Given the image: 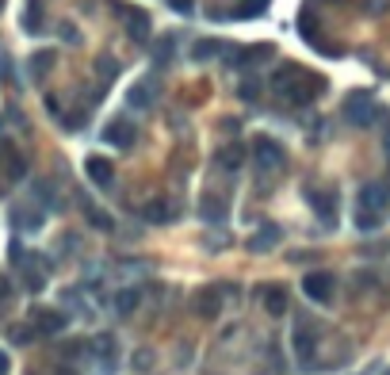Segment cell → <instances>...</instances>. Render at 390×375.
<instances>
[{
  "label": "cell",
  "mask_w": 390,
  "mask_h": 375,
  "mask_svg": "<svg viewBox=\"0 0 390 375\" xmlns=\"http://www.w3.org/2000/svg\"><path fill=\"white\" fill-rule=\"evenodd\" d=\"M306 200L314 203V211L322 215V222L333 226V215H337V200H333V195H325V192H314V188L306 192Z\"/></svg>",
  "instance_id": "obj_15"
},
{
  "label": "cell",
  "mask_w": 390,
  "mask_h": 375,
  "mask_svg": "<svg viewBox=\"0 0 390 375\" xmlns=\"http://www.w3.org/2000/svg\"><path fill=\"white\" fill-rule=\"evenodd\" d=\"M275 242H280V226H260V230L249 238V249L253 253H268Z\"/></svg>",
  "instance_id": "obj_14"
},
{
  "label": "cell",
  "mask_w": 390,
  "mask_h": 375,
  "mask_svg": "<svg viewBox=\"0 0 390 375\" xmlns=\"http://www.w3.org/2000/svg\"><path fill=\"white\" fill-rule=\"evenodd\" d=\"M168 8H173V12H180V16H188V12L195 8V4H191V0H168Z\"/></svg>",
  "instance_id": "obj_30"
},
{
  "label": "cell",
  "mask_w": 390,
  "mask_h": 375,
  "mask_svg": "<svg viewBox=\"0 0 390 375\" xmlns=\"http://www.w3.org/2000/svg\"><path fill=\"white\" fill-rule=\"evenodd\" d=\"M195 310H199L203 318H215L218 310H222V302H218V287H211V291H199V295H195Z\"/></svg>",
  "instance_id": "obj_17"
},
{
  "label": "cell",
  "mask_w": 390,
  "mask_h": 375,
  "mask_svg": "<svg viewBox=\"0 0 390 375\" xmlns=\"http://www.w3.org/2000/svg\"><path fill=\"white\" fill-rule=\"evenodd\" d=\"M100 77H104V81H111V77H119V66H115V61H111V58H104V61H100Z\"/></svg>",
  "instance_id": "obj_29"
},
{
  "label": "cell",
  "mask_w": 390,
  "mask_h": 375,
  "mask_svg": "<svg viewBox=\"0 0 390 375\" xmlns=\"http://www.w3.org/2000/svg\"><path fill=\"white\" fill-rule=\"evenodd\" d=\"M291 349H295L299 367H314V356H318V329H314V322H299V325H295V334H291Z\"/></svg>",
  "instance_id": "obj_3"
},
{
  "label": "cell",
  "mask_w": 390,
  "mask_h": 375,
  "mask_svg": "<svg viewBox=\"0 0 390 375\" xmlns=\"http://www.w3.org/2000/svg\"><path fill=\"white\" fill-rule=\"evenodd\" d=\"M4 169H8V180H19V176L27 173V161L19 157L16 150H8V157H4Z\"/></svg>",
  "instance_id": "obj_24"
},
{
  "label": "cell",
  "mask_w": 390,
  "mask_h": 375,
  "mask_svg": "<svg viewBox=\"0 0 390 375\" xmlns=\"http://www.w3.org/2000/svg\"><path fill=\"white\" fill-rule=\"evenodd\" d=\"M379 226H382V211L356 207V230H379Z\"/></svg>",
  "instance_id": "obj_20"
},
{
  "label": "cell",
  "mask_w": 390,
  "mask_h": 375,
  "mask_svg": "<svg viewBox=\"0 0 390 375\" xmlns=\"http://www.w3.org/2000/svg\"><path fill=\"white\" fill-rule=\"evenodd\" d=\"M150 360H153L150 352H138V356H134V367H150Z\"/></svg>",
  "instance_id": "obj_32"
},
{
  "label": "cell",
  "mask_w": 390,
  "mask_h": 375,
  "mask_svg": "<svg viewBox=\"0 0 390 375\" xmlns=\"http://www.w3.org/2000/svg\"><path fill=\"white\" fill-rule=\"evenodd\" d=\"M382 375H390V372H382Z\"/></svg>",
  "instance_id": "obj_34"
},
{
  "label": "cell",
  "mask_w": 390,
  "mask_h": 375,
  "mask_svg": "<svg viewBox=\"0 0 390 375\" xmlns=\"http://www.w3.org/2000/svg\"><path fill=\"white\" fill-rule=\"evenodd\" d=\"M272 88L280 92L283 100H314L318 92L325 88V81L306 73V69H299V66H283L272 73Z\"/></svg>",
  "instance_id": "obj_1"
},
{
  "label": "cell",
  "mask_w": 390,
  "mask_h": 375,
  "mask_svg": "<svg viewBox=\"0 0 390 375\" xmlns=\"http://www.w3.org/2000/svg\"><path fill=\"white\" fill-rule=\"evenodd\" d=\"M153 104V84H134L130 88V108H150Z\"/></svg>",
  "instance_id": "obj_23"
},
{
  "label": "cell",
  "mask_w": 390,
  "mask_h": 375,
  "mask_svg": "<svg viewBox=\"0 0 390 375\" xmlns=\"http://www.w3.org/2000/svg\"><path fill=\"white\" fill-rule=\"evenodd\" d=\"M104 142L115 146V150H130L134 146V126L123 123V119H115V123H108V131H104Z\"/></svg>",
  "instance_id": "obj_10"
},
{
  "label": "cell",
  "mask_w": 390,
  "mask_h": 375,
  "mask_svg": "<svg viewBox=\"0 0 390 375\" xmlns=\"http://www.w3.org/2000/svg\"><path fill=\"white\" fill-rule=\"evenodd\" d=\"M16 222L27 226V230H39V226H42V215H39V211H31V207H16Z\"/></svg>",
  "instance_id": "obj_25"
},
{
  "label": "cell",
  "mask_w": 390,
  "mask_h": 375,
  "mask_svg": "<svg viewBox=\"0 0 390 375\" xmlns=\"http://www.w3.org/2000/svg\"><path fill=\"white\" fill-rule=\"evenodd\" d=\"M84 173H88V180L96 184V188H111V184H115V165H111L108 157H88L84 161Z\"/></svg>",
  "instance_id": "obj_8"
},
{
  "label": "cell",
  "mask_w": 390,
  "mask_h": 375,
  "mask_svg": "<svg viewBox=\"0 0 390 375\" xmlns=\"http://www.w3.org/2000/svg\"><path fill=\"white\" fill-rule=\"evenodd\" d=\"M218 54H226V46L215 42V39H199L195 46H191V58L195 61H211V58H218Z\"/></svg>",
  "instance_id": "obj_18"
},
{
  "label": "cell",
  "mask_w": 390,
  "mask_h": 375,
  "mask_svg": "<svg viewBox=\"0 0 390 375\" xmlns=\"http://www.w3.org/2000/svg\"><path fill=\"white\" fill-rule=\"evenodd\" d=\"M66 375H69V372H66Z\"/></svg>",
  "instance_id": "obj_35"
},
{
  "label": "cell",
  "mask_w": 390,
  "mask_h": 375,
  "mask_svg": "<svg viewBox=\"0 0 390 375\" xmlns=\"http://www.w3.org/2000/svg\"><path fill=\"white\" fill-rule=\"evenodd\" d=\"M226 211H230V207H226V200H222V195H218V192H207V195H203V200H199V215H203V222H226Z\"/></svg>",
  "instance_id": "obj_11"
},
{
  "label": "cell",
  "mask_w": 390,
  "mask_h": 375,
  "mask_svg": "<svg viewBox=\"0 0 390 375\" xmlns=\"http://www.w3.org/2000/svg\"><path fill=\"white\" fill-rule=\"evenodd\" d=\"M153 58H157V66H168V58H173V39H161L157 46H153Z\"/></svg>",
  "instance_id": "obj_27"
},
{
  "label": "cell",
  "mask_w": 390,
  "mask_h": 375,
  "mask_svg": "<svg viewBox=\"0 0 390 375\" xmlns=\"http://www.w3.org/2000/svg\"><path fill=\"white\" fill-rule=\"evenodd\" d=\"M272 58V46H249V50H237L233 54V66L249 69V61H268Z\"/></svg>",
  "instance_id": "obj_19"
},
{
  "label": "cell",
  "mask_w": 390,
  "mask_h": 375,
  "mask_svg": "<svg viewBox=\"0 0 390 375\" xmlns=\"http://www.w3.org/2000/svg\"><path fill=\"white\" fill-rule=\"evenodd\" d=\"M12 372V364H8V352L0 349V375H8Z\"/></svg>",
  "instance_id": "obj_33"
},
{
  "label": "cell",
  "mask_w": 390,
  "mask_h": 375,
  "mask_svg": "<svg viewBox=\"0 0 390 375\" xmlns=\"http://www.w3.org/2000/svg\"><path fill=\"white\" fill-rule=\"evenodd\" d=\"M241 161H245V150H241V142H233V146H222V150H218V165H222L226 173L241 169Z\"/></svg>",
  "instance_id": "obj_16"
},
{
  "label": "cell",
  "mask_w": 390,
  "mask_h": 375,
  "mask_svg": "<svg viewBox=\"0 0 390 375\" xmlns=\"http://www.w3.org/2000/svg\"><path fill=\"white\" fill-rule=\"evenodd\" d=\"M96 352H100V360H104V364H111V360H115V341H111L108 334H104V337H96Z\"/></svg>",
  "instance_id": "obj_26"
},
{
  "label": "cell",
  "mask_w": 390,
  "mask_h": 375,
  "mask_svg": "<svg viewBox=\"0 0 390 375\" xmlns=\"http://www.w3.org/2000/svg\"><path fill=\"white\" fill-rule=\"evenodd\" d=\"M50 66H54V50H39L31 58V77H35V81H39V77H46V73H50Z\"/></svg>",
  "instance_id": "obj_21"
},
{
  "label": "cell",
  "mask_w": 390,
  "mask_h": 375,
  "mask_svg": "<svg viewBox=\"0 0 390 375\" xmlns=\"http://www.w3.org/2000/svg\"><path fill=\"white\" fill-rule=\"evenodd\" d=\"M302 291H306V299H314V302H333V295H337V280H333V272H306Z\"/></svg>",
  "instance_id": "obj_5"
},
{
  "label": "cell",
  "mask_w": 390,
  "mask_h": 375,
  "mask_svg": "<svg viewBox=\"0 0 390 375\" xmlns=\"http://www.w3.org/2000/svg\"><path fill=\"white\" fill-rule=\"evenodd\" d=\"M142 218H146V222H157V226L173 222V203H165V200H150L146 207H142Z\"/></svg>",
  "instance_id": "obj_12"
},
{
  "label": "cell",
  "mask_w": 390,
  "mask_h": 375,
  "mask_svg": "<svg viewBox=\"0 0 390 375\" xmlns=\"http://www.w3.org/2000/svg\"><path fill=\"white\" fill-rule=\"evenodd\" d=\"M138 299H142V295L134 291V287H126V291H115V310H119V314H134Z\"/></svg>",
  "instance_id": "obj_22"
},
{
  "label": "cell",
  "mask_w": 390,
  "mask_h": 375,
  "mask_svg": "<svg viewBox=\"0 0 390 375\" xmlns=\"http://www.w3.org/2000/svg\"><path fill=\"white\" fill-rule=\"evenodd\" d=\"M31 325H35V334L54 337V334H61V329L69 325V318L61 314V310H35V314H31Z\"/></svg>",
  "instance_id": "obj_7"
},
{
  "label": "cell",
  "mask_w": 390,
  "mask_h": 375,
  "mask_svg": "<svg viewBox=\"0 0 390 375\" xmlns=\"http://www.w3.org/2000/svg\"><path fill=\"white\" fill-rule=\"evenodd\" d=\"M115 16L123 19V27H126V35H130V39H146V35H150V16H146V12L142 8H126L123 0H115Z\"/></svg>",
  "instance_id": "obj_6"
},
{
  "label": "cell",
  "mask_w": 390,
  "mask_h": 375,
  "mask_svg": "<svg viewBox=\"0 0 390 375\" xmlns=\"http://www.w3.org/2000/svg\"><path fill=\"white\" fill-rule=\"evenodd\" d=\"M253 161H257L260 173H280V169L287 165V153H283V146L275 142V138L260 134V138H253Z\"/></svg>",
  "instance_id": "obj_2"
},
{
  "label": "cell",
  "mask_w": 390,
  "mask_h": 375,
  "mask_svg": "<svg viewBox=\"0 0 390 375\" xmlns=\"http://www.w3.org/2000/svg\"><path fill=\"white\" fill-rule=\"evenodd\" d=\"M260 299H264L268 314H283V310H287V287L272 284V287H264V291H260Z\"/></svg>",
  "instance_id": "obj_13"
},
{
  "label": "cell",
  "mask_w": 390,
  "mask_h": 375,
  "mask_svg": "<svg viewBox=\"0 0 390 375\" xmlns=\"http://www.w3.org/2000/svg\"><path fill=\"white\" fill-rule=\"evenodd\" d=\"M387 200H390V188H387V184H364V188H360V200H356V207L382 211V207H387Z\"/></svg>",
  "instance_id": "obj_9"
},
{
  "label": "cell",
  "mask_w": 390,
  "mask_h": 375,
  "mask_svg": "<svg viewBox=\"0 0 390 375\" xmlns=\"http://www.w3.org/2000/svg\"><path fill=\"white\" fill-rule=\"evenodd\" d=\"M35 337V325H16V329H12V341L16 345H27Z\"/></svg>",
  "instance_id": "obj_28"
},
{
  "label": "cell",
  "mask_w": 390,
  "mask_h": 375,
  "mask_svg": "<svg viewBox=\"0 0 390 375\" xmlns=\"http://www.w3.org/2000/svg\"><path fill=\"white\" fill-rule=\"evenodd\" d=\"M12 299V284H8V276H0V302Z\"/></svg>",
  "instance_id": "obj_31"
},
{
  "label": "cell",
  "mask_w": 390,
  "mask_h": 375,
  "mask_svg": "<svg viewBox=\"0 0 390 375\" xmlns=\"http://www.w3.org/2000/svg\"><path fill=\"white\" fill-rule=\"evenodd\" d=\"M375 115H379V108H375L371 92H352L349 100H344V119H349L352 126H371Z\"/></svg>",
  "instance_id": "obj_4"
}]
</instances>
